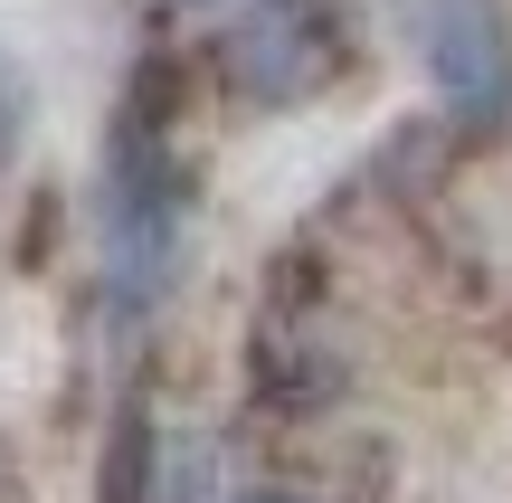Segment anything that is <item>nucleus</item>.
I'll list each match as a JSON object with an SVG mask.
<instances>
[{
	"label": "nucleus",
	"mask_w": 512,
	"mask_h": 503,
	"mask_svg": "<svg viewBox=\"0 0 512 503\" xmlns=\"http://www.w3.org/2000/svg\"><path fill=\"white\" fill-rule=\"evenodd\" d=\"M418 48L465 124H512V19L494 0H418Z\"/></svg>",
	"instance_id": "3"
},
{
	"label": "nucleus",
	"mask_w": 512,
	"mask_h": 503,
	"mask_svg": "<svg viewBox=\"0 0 512 503\" xmlns=\"http://www.w3.org/2000/svg\"><path fill=\"white\" fill-rule=\"evenodd\" d=\"M342 67V10L323 0H256L228 29V86L256 105H304L313 86H332Z\"/></svg>",
	"instance_id": "2"
},
{
	"label": "nucleus",
	"mask_w": 512,
	"mask_h": 503,
	"mask_svg": "<svg viewBox=\"0 0 512 503\" xmlns=\"http://www.w3.org/2000/svg\"><path fill=\"white\" fill-rule=\"evenodd\" d=\"M105 257H114L124 314H143L181 257V171H171L162 133L143 124V105L114 124V152H105Z\"/></svg>",
	"instance_id": "1"
},
{
	"label": "nucleus",
	"mask_w": 512,
	"mask_h": 503,
	"mask_svg": "<svg viewBox=\"0 0 512 503\" xmlns=\"http://www.w3.org/2000/svg\"><path fill=\"white\" fill-rule=\"evenodd\" d=\"M238 503H294V494H238Z\"/></svg>",
	"instance_id": "4"
}]
</instances>
